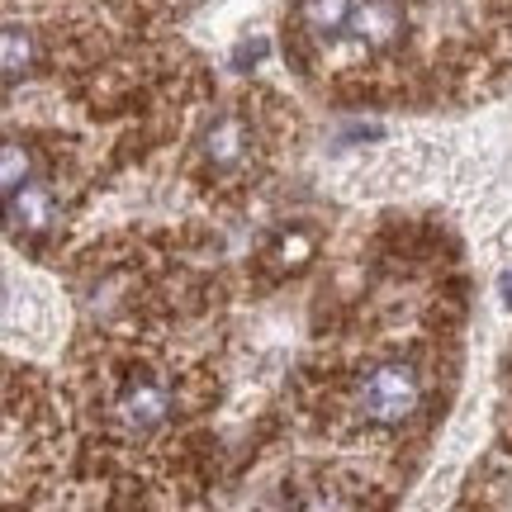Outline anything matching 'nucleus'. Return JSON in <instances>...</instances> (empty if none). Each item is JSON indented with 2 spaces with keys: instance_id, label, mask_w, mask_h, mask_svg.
<instances>
[{
  "instance_id": "f257e3e1",
  "label": "nucleus",
  "mask_w": 512,
  "mask_h": 512,
  "mask_svg": "<svg viewBox=\"0 0 512 512\" xmlns=\"http://www.w3.org/2000/svg\"><path fill=\"white\" fill-rule=\"evenodd\" d=\"M422 399H427V380L413 361H375V366L356 380V418L370 422V427H403L408 418L422 413Z\"/></svg>"
},
{
  "instance_id": "f03ea898",
  "label": "nucleus",
  "mask_w": 512,
  "mask_h": 512,
  "mask_svg": "<svg viewBox=\"0 0 512 512\" xmlns=\"http://www.w3.org/2000/svg\"><path fill=\"white\" fill-rule=\"evenodd\" d=\"M171 408H176V389L166 380L162 370H128L119 389H114L110 399V422L124 432V437H147V432H157L166 427L171 418Z\"/></svg>"
},
{
  "instance_id": "7ed1b4c3",
  "label": "nucleus",
  "mask_w": 512,
  "mask_h": 512,
  "mask_svg": "<svg viewBox=\"0 0 512 512\" xmlns=\"http://www.w3.org/2000/svg\"><path fill=\"white\" fill-rule=\"evenodd\" d=\"M252 157V124L242 119V114H219L214 124L204 128L200 138V162L209 166V171H238L242 162Z\"/></svg>"
},
{
  "instance_id": "20e7f679",
  "label": "nucleus",
  "mask_w": 512,
  "mask_h": 512,
  "mask_svg": "<svg viewBox=\"0 0 512 512\" xmlns=\"http://www.w3.org/2000/svg\"><path fill=\"white\" fill-rule=\"evenodd\" d=\"M366 53H384L394 48L403 34H408V15H403V0H361L356 5V19L347 29Z\"/></svg>"
},
{
  "instance_id": "39448f33",
  "label": "nucleus",
  "mask_w": 512,
  "mask_h": 512,
  "mask_svg": "<svg viewBox=\"0 0 512 512\" xmlns=\"http://www.w3.org/2000/svg\"><path fill=\"white\" fill-rule=\"evenodd\" d=\"M5 204H10V233L38 238V233H48L57 223V195L43 176H29L15 195H5Z\"/></svg>"
},
{
  "instance_id": "423d86ee",
  "label": "nucleus",
  "mask_w": 512,
  "mask_h": 512,
  "mask_svg": "<svg viewBox=\"0 0 512 512\" xmlns=\"http://www.w3.org/2000/svg\"><path fill=\"white\" fill-rule=\"evenodd\" d=\"M356 5H361V0H299V5H294V24H299V34L313 38V43H332V38H342L351 29Z\"/></svg>"
},
{
  "instance_id": "0eeeda50",
  "label": "nucleus",
  "mask_w": 512,
  "mask_h": 512,
  "mask_svg": "<svg viewBox=\"0 0 512 512\" xmlns=\"http://www.w3.org/2000/svg\"><path fill=\"white\" fill-rule=\"evenodd\" d=\"M313 252H318V238H313L309 228H285V233H275L266 261H275L280 271H299V266L313 261Z\"/></svg>"
},
{
  "instance_id": "6e6552de",
  "label": "nucleus",
  "mask_w": 512,
  "mask_h": 512,
  "mask_svg": "<svg viewBox=\"0 0 512 512\" xmlns=\"http://www.w3.org/2000/svg\"><path fill=\"white\" fill-rule=\"evenodd\" d=\"M34 57H38L34 34H29L24 24H10V29H5V81L15 86L19 76H29V67H34Z\"/></svg>"
},
{
  "instance_id": "1a4fd4ad",
  "label": "nucleus",
  "mask_w": 512,
  "mask_h": 512,
  "mask_svg": "<svg viewBox=\"0 0 512 512\" xmlns=\"http://www.w3.org/2000/svg\"><path fill=\"white\" fill-rule=\"evenodd\" d=\"M29 176H34V152L19 143V138H10L5 143V195H15Z\"/></svg>"
}]
</instances>
